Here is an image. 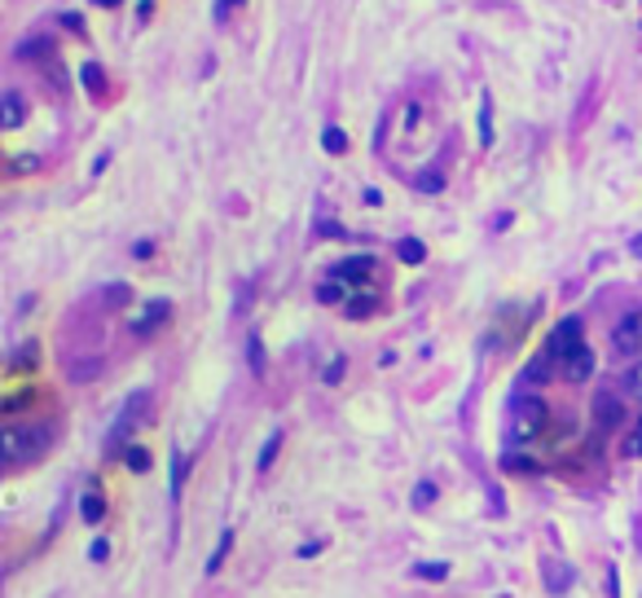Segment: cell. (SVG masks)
I'll return each instance as SVG.
<instances>
[{"mask_svg":"<svg viewBox=\"0 0 642 598\" xmlns=\"http://www.w3.org/2000/svg\"><path fill=\"white\" fill-rule=\"evenodd\" d=\"M418 577H427V581H445V577H449V564H418Z\"/></svg>","mask_w":642,"mask_h":598,"instance_id":"cell-20","label":"cell"},{"mask_svg":"<svg viewBox=\"0 0 642 598\" xmlns=\"http://www.w3.org/2000/svg\"><path fill=\"white\" fill-rule=\"evenodd\" d=\"M229 546H234V533H225V537H221V551L212 555V564H207V573H216V568L225 564V555H229Z\"/></svg>","mask_w":642,"mask_h":598,"instance_id":"cell-23","label":"cell"},{"mask_svg":"<svg viewBox=\"0 0 642 598\" xmlns=\"http://www.w3.org/2000/svg\"><path fill=\"white\" fill-rule=\"evenodd\" d=\"M630 252H634V256H639V260H642V234H639V238H634V243H630Z\"/></svg>","mask_w":642,"mask_h":598,"instance_id":"cell-32","label":"cell"},{"mask_svg":"<svg viewBox=\"0 0 642 598\" xmlns=\"http://www.w3.org/2000/svg\"><path fill=\"white\" fill-rule=\"evenodd\" d=\"M278 449H282V436L274 431V436H269V445H265V453H260V471H269V467H274V458H278Z\"/></svg>","mask_w":642,"mask_h":598,"instance_id":"cell-19","label":"cell"},{"mask_svg":"<svg viewBox=\"0 0 642 598\" xmlns=\"http://www.w3.org/2000/svg\"><path fill=\"white\" fill-rule=\"evenodd\" d=\"M84 88L97 93V97L106 93V79H101V66H97V62H84Z\"/></svg>","mask_w":642,"mask_h":598,"instance_id":"cell-15","label":"cell"},{"mask_svg":"<svg viewBox=\"0 0 642 598\" xmlns=\"http://www.w3.org/2000/svg\"><path fill=\"white\" fill-rule=\"evenodd\" d=\"M480 141H484V146H493V119H489V102L480 106Z\"/></svg>","mask_w":642,"mask_h":598,"instance_id":"cell-21","label":"cell"},{"mask_svg":"<svg viewBox=\"0 0 642 598\" xmlns=\"http://www.w3.org/2000/svg\"><path fill=\"white\" fill-rule=\"evenodd\" d=\"M396 256H400L405 265H422V256H427V252H422V243H418V238H400Z\"/></svg>","mask_w":642,"mask_h":598,"instance_id":"cell-13","label":"cell"},{"mask_svg":"<svg viewBox=\"0 0 642 598\" xmlns=\"http://www.w3.org/2000/svg\"><path fill=\"white\" fill-rule=\"evenodd\" d=\"M612 348H617L621 356H639L642 352V308L625 312V317L617 321V330H612Z\"/></svg>","mask_w":642,"mask_h":598,"instance_id":"cell-5","label":"cell"},{"mask_svg":"<svg viewBox=\"0 0 642 598\" xmlns=\"http://www.w3.org/2000/svg\"><path fill=\"white\" fill-rule=\"evenodd\" d=\"M546 401L542 396H520L511 409V445H533L546 431Z\"/></svg>","mask_w":642,"mask_h":598,"instance_id":"cell-3","label":"cell"},{"mask_svg":"<svg viewBox=\"0 0 642 598\" xmlns=\"http://www.w3.org/2000/svg\"><path fill=\"white\" fill-rule=\"evenodd\" d=\"M595 423L617 427V423H621V405H617L612 396H599V401H595Z\"/></svg>","mask_w":642,"mask_h":598,"instance_id":"cell-10","label":"cell"},{"mask_svg":"<svg viewBox=\"0 0 642 598\" xmlns=\"http://www.w3.org/2000/svg\"><path fill=\"white\" fill-rule=\"evenodd\" d=\"M621 387H625L634 401H642V361H634V365L621 374Z\"/></svg>","mask_w":642,"mask_h":598,"instance_id":"cell-14","label":"cell"},{"mask_svg":"<svg viewBox=\"0 0 642 598\" xmlns=\"http://www.w3.org/2000/svg\"><path fill=\"white\" fill-rule=\"evenodd\" d=\"M370 274H374V256H352V260H339L325 278H339L343 287H352V291H356V287H365V282H370Z\"/></svg>","mask_w":642,"mask_h":598,"instance_id":"cell-6","label":"cell"},{"mask_svg":"<svg viewBox=\"0 0 642 598\" xmlns=\"http://www.w3.org/2000/svg\"><path fill=\"white\" fill-rule=\"evenodd\" d=\"M321 146H325L330 154H343V150H347V137H343V128H325V132H321Z\"/></svg>","mask_w":642,"mask_h":598,"instance_id":"cell-17","label":"cell"},{"mask_svg":"<svg viewBox=\"0 0 642 598\" xmlns=\"http://www.w3.org/2000/svg\"><path fill=\"white\" fill-rule=\"evenodd\" d=\"M625 453H639L642 458V418L634 423V431H630V440H625Z\"/></svg>","mask_w":642,"mask_h":598,"instance_id":"cell-25","label":"cell"},{"mask_svg":"<svg viewBox=\"0 0 642 598\" xmlns=\"http://www.w3.org/2000/svg\"><path fill=\"white\" fill-rule=\"evenodd\" d=\"M35 361H40V348H35V343H22V348L13 352V361H9V365H13V370H31Z\"/></svg>","mask_w":642,"mask_h":598,"instance_id":"cell-16","label":"cell"},{"mask_svg":"<svg viewBox=\"0 0 642 598\" xmlns=\"http://www.w3.org/2000/svg\"><path fill=\"white\" fill-rule=\"evenodd\" d=\"M347 296H352V287H343L339 278H325V282L318 287L321 303H347Z\"/></svg>","mask_w":642,"mask_h":598,"instance_id":"cell-11","label":"cell"},{"mask_svg":"<svg viewBox=\"0 0 642 598\" xmlns=\"http://www.w3.org/2000/svg\"><path fill=\"white\" fill-rule=\"evenodd\" d=\"M431 502H436V484H418V489H414V506L422 511V506H431Z\"/></svg>","mask_w":642,"mask_h":598,"instance_id":"cell-22","label":"cell"},{"mask_svg":"<svg viewBox=\"0 0 642 598\" xmlns=\"http://www.w3.org/2000/svg\"><path fill=\"white\" fill-rule=\"evenodd\" d=\"M374 303H378L374 291H352L347 303H343V312H347V317H370V312H374Z\"/></svg>","mask_w":642,"mask_h":598,"instance_id":"cell-9","label":"cell"},{"mask_svg":"<svg viewBox=\"0 0 642 598\" xmlns=\"http://www.w3.org/2000/svg\"><path fill=\"white\" fill-rule=\"evenodd\" d=\"M62 22H66L71 31H84V18H79V13H62Z\"/></svg>","mask_w":642,"mask_h":598,"instance_id":"cell-30","label":"cell"},{"mask_svg":"<svg viewBox=\"0 0 642 598\" xmlns=\"http://www.w3.org/2000/svg\"><path fill=\"white\" fill-rule=\"evenodd\" d=\"M22 119H26V102H22L18 88H9V93L0 97V128H18Z\"/></svg>","mask_w":642,"mask_h":598,"instance_id":"cell-8","label":"cell"},{"mask_svg":"<svg viewBox=\"0 0 642 598\" xmlns=\"http://www.w3.org/2000/svg\"><path fill=\"white\" fill-rule=\"evenodd\" d=\"M506 467H511V471H537V462H533V458H515V453L506 458Z\"/></svg>","mask_w":642,"mask_h":598,"instance_id":"cell-27","label":"cell"},{"mask_svg":"<svg viewBox=\"0 0 642 598\" xmlns=\"http://www.w3.org/2000/svg\"><path fill=\"white\" fill-rule=\"evenodd\" d=\"M124 462H128L132 471H150V453H146L141 445H128V449H124Z\"/></svg>","mask_w":642,"mask_h":598,"instance_id":"cell-18","label":"cell"},{"mask_svg":"<svg viewBox=\"0 0 642 598\" xmlns=\"http://www.w3.org/2000/svg\"><path fill=\"white\" fill-rule=\"evenodd\" d=\"M93 4H101V9H115V4H119V0H93Z\"/></svg>","mask_w":642,"mask_h":598,"instance_id":"cell-33","label":"cell"},{"mask_svg":"<svg viewBox=\"0 0 642 598\" xmlns=\"http://www.w3.org/2000/svg\"><path fill=\"white\" fill-rule=\"evenodd\" d=\"M247 348H252V370H256V374H265V348H260V339L252 334V343H247Z\"/></svg>","mask_w":642,"mask_h":598,"instance_id":"cell-24","label":"cell"},{"mask_svg":"<svg viewBox=\"0 0 642 598\" xmlns=\"http://www.w3.org/2000/svg\"><path fill=\"white\" fill-rule=\"evenodd\" d=\"M343 378V356H334L330 365H325V383H339Z\"/></svg>","mask_w":642,"mask_h":598,"instance_id":"cell-26","label":"cell"},{"mask_svg":"<svg viewBox=\"0 0 642 598\" xmlns=\"http://www.w3.org/2000/svg\"><path fill=\"white\" fill-rule=\"evenodd\" d=\"M168 317H172V303H168V299H154V303H146V312L132 321V330H137V334H154Z\"/></svg>","mask_w":642,"mask_h":598,"instance_id":"cell-7","label":"cell"},{"mask_svg":"<svg viewBox=\"0 0 642 598\" xmlns=\"http://www.w3.org/2000/svg\"><path fill=\"white\" fill-rule=\"evenodd\" d=\"M44 449H49V427H35V423L18 427V423H9L0 431V462L4 467H22V462L40 458Z\"/></svg>","mask_w":642,"mask_h":598,"instance_id":"cell-2","label":"cell"},{"mask_svg":"<svg viewBox=\"0 0 642 598\" xmlns=\"http://www.w3.org/2000/svg\"><path fill=\"white\" fill-rule=\"evenodd\" d=\"M546 356H550V365H555L568 383H586V378L595 374V352H590L586 339H581V317H564V321L555 325V334H550V343H546Z\"/></svg>","mask_w":642,"mask_h":598,"instance_id":"cell-1","label":"cell"},{"mask_svg":"<svg viewBox=\"0 0 642 598\" xmlns=\"http://www.w3.org/2000/svg\"><path fill=\"white\" fill-rule=\"evenodd\" d=\"M79 515H84L88 524H101V515H106V502H101V498H97V493L88 489V493L79 498Z\"/></svg>","mask_w":642,"mask_h":598,"instance_id":"cell-12","label":"cell"},{"mask_svg":"<svg viewBox=\"0 0 642 598\" xmlns=\"http://www.w3.org/2000/svg\"><path fill=\"white\" fill-rule=\"evenodd\" d=\"M146 392H137V396H128V405H124V414L115 418V427L106 431V453H124L128 449V436H132V427H137V418L146 414Z\"/></svg>","mask_w":642,"mask_h":598,"instance_id":"cell-4","label":"cell"},{"mask_svg":"<svg viewBox=\"0 0 642 598\" xmlns=\"http://www.w3.org/2000/svg\"><path fill=\"white\" fill-rule=\"evenodd\" d=\"M106 555H110V546H106V542H93V551H88V559H97V564H101Z\"/></svg>","mask_w":642,"mask_h":598,"instance_id":"cell-29","label":"cell"},{"mask_svg":"<svg viewBox=\"0 0 642 598\" xmlns=\"http://www.w3.org/2000/svg\"><path fill=\"white\" fill-rule=\"evenodd\" d=\"M234 4H243V0H216V13H225V9H234Z\"/></svg>","mask_w":642,"mask_h":598,"instance_id":"cell-31","label":"cell"},{"mask_svg":"<svg viewBox=\"0 0 642 598\" xmlns=\"http://www.w3.org/2000/svg\"><path fill=\"white\" fill-rule=\"evenodd\" d=\"M40 168V159H31V154H22L18 163H13V172H35Z\"/></svg>","mask_w":642,"mask_h":598,"instance_id":"cell-28","label":"cell"}]
</instances>
